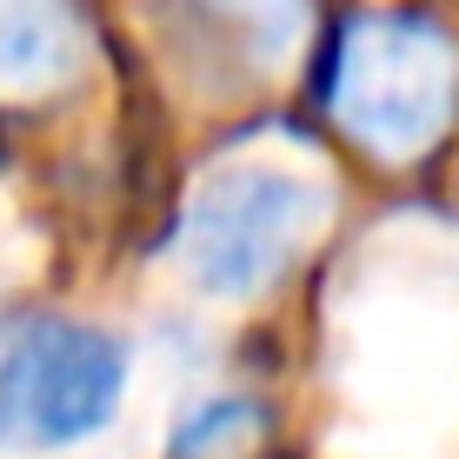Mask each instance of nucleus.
I'll list each match as a JSON object with an SVG mask.
<instances>
[{"mask_svg":"<svg viewBox=\"0 0 459 459\" xmlns=\"http://www.w3.org/2000/svg\"><path fill=\"white\" fill-rule=\"evenodd\" d=\"M326 213H333V200L307 167L233 153L186 194L173 253L194 273V287L220 299H253L313 247Z\"/></svg>","mask_w":459,"mask_h":459,"instance_id":"nucleus-1","label":"nucleus"},{"mask_svg":"<svg viewBox=\"0 0 459 459\" xmlns=\"http://www.w3.org/2000/svg\"><path fill=\"white\" fill-rule=\"evenodd\" d=\"M333 120L379 160H420L453 126L459 47L426 13H359L333 47Z\"/></svg>","mask_w":459,"mask_h":459,"instance_id":"nucleus-2","label":"nucleus"},{"mask_svg":"<svg viewBox=\"0 0 459 459\" xmlns=\"http://www.w3.org/2000/svg\"><path fill=\"white\" fill-rule=\"evenodd\" d=\"M87 21L74 0H0V100H34L81 74Z\"/></svg>","mask_w":459,"mask_h":459,"instance_id":"nucleus-4","label":"nucleus"},{"mask_svg":"<svg viewBox=\"0 0 459 459\" xmlns=\"http://www.w3.org/2000/svg\"><path fill=\"white\" fill-rule=\"evenodd\" d=\"M266 433V413L240 393H220V400L194 406V413L180 420V433H173V459H233L247 453L253 439Z\"/></svg>","mask_w":459,"mask_h":459,"instance_id":"nucleus-5","label":"nucleus"},{"mask_svg":"<svg viewBox=\"0 0 459 459\" xmlns=\"http://www.w3.org/2000/svg\"><path fill=\"white\" fill-rule=\"evenodd\" d=\"M207 7L227 13L260 67H287L307 40V0H207Z\"/></svg>","mask_w":459,"mask_h":459,"instance_id":"nucleus-6","label":"nucleus"},{"mask_svg":"<svg viewBox=\"0 0 459 459\" xmlns=\"http://www.w3.org/2000/svg\"><path fill=\"white\" fill-rule=\"evenodd\" d=\"M126 346L81 320H40L0 353V446L60 453L120 413Z\"/></svg>","mask_w":459,"mask_h":459,"instance_id":"nucleus-3","label":"nucleus"}]
</instances>
